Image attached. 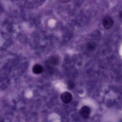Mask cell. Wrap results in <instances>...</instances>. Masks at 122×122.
<instances>
[{
    "label": "cell",
    "instance_id": "obj_1",
    "mask_svg": "<svg viewBox=\"0 0 122 122\" xmlns=\"http://www.w3.org/2000/svg\"><path fill=\"white\" fill-rule=\"evenodd\" d=\"M102 22L104 27L107 30L110 29L114 24V21L112 18L109 16H105L103 18Z\"/></svg>",
    "mask_w": 122,
    "mask_h": 122
},
{
    "label": "cell",
    "instance_id": "obj_2",
    "mask_svg": "<svg viewBox=\"0 0 122 122\" xmlns=\"http://www.w3.org/2000/svg\"><path fill=\"white\" fill-rule=\"evenodd\" d=\"M60 98L64 103L68 104L71 101L72 98V96L69 92H64L61 94Z\"/></svg>",
    "mask_w": 122,
    "mask_h": 122
},
{
    "label": "cell",
    "instance_id": "obj_3",
    "mask_svg": "<svg viewBox=\"0 0 122 122\" xmlns=\"http://www.w3.org/2000/svg\"><path fill=\"white\" fill-rule=\"evenodd\" d=\"M91 111V109L90 107L87 106H84L81 109L80 113L82 117L86 118L89 117Z\"/></svg>",
    "mask_w": 122,
    "mask_h": 122
},
{
    "label": "cell",
    "instance_id": "obj_4",
    "mask_svg": "<svg viewBox=\"0 0 122 122\" xmlns=\"http://www.w3.org/2000/svg\"><path fill=\"white\" fill-rule=\"evenodd\" d=\"M32 70L34 73L38 74L43 72V69L41 65L38 64H36L33 66Z\"/></svg>",
    "mask_w": 122,
    "mask_h": 122
},
{
    "label": "cell",
    "instance_id": "obj_5",
    "mask_svg": "<svg viewBox=\"0 0 122 122\" xmlns=\"http://www.w3.org/2000/svg\"><path fill=\"white\" fill-rule=\"evenodd\" d=\"M96 47L95 43L93 42H88L87 44V49L89 50H93Z\"/></svg>",
    "mask_w": 122,
    "mask_h": 122
},
{
    "label": "cell",
    "instance_id": "obj_6",
    "mask_svg": "<svg viewBox=\"0 0 122 122\" xmlns=\"http://www.w3.org/2000/svg\"><path fill=\"white\" fill-rule=\"evenodd\" d=\"M75 84L74 83L72 82H70L68 84V86L69 88L70 89H72L74 87Z\"/></svg>",
    "mask_w": 122,
    "mask_h": 122
}]
</instances>
